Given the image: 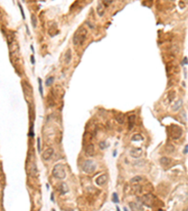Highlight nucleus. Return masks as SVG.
<instances>
[{
  "mask_svg": "<svg viewBox=\"0 0 188 211\" xmlns=\"http://www.w3.org/2000/svg\"><path fill=\"white\" fill-rule=\"evenodd\" d=\"M87 30L84 26H81L77 29V31L74 33L73 38V42L74 45H82L87 38Z\"/></svg>",
  "mask_w": 188,
  "mask_h": 211,
  "instance_id": "nucleus-1",
  "label": "nucleus"
},
{
  "mask_svg": "<svg viewBox=\"0 0 188 211\" xmlns=\"http://www.w3.org/2000/svg\"><path fill=\"white\" fill-rule=\"evenodd\" d=\"M52 175L54 177L57 178V179H64L66 177V171L64 166L62 164L55 165L53 170H52Z\"/></svg>",
  "mask_w": 188,
  "mask_h": 211,
  "instance_id": "nucleus-2",
  "label": "nucleus"
},
{
  "mask_svg": "<svg viewBox=\"0 0 188 211\" xmlns=\"http://www.w3.org/2000/svg\"><path fill=\"white\" fill-rule=\"evenodd\" d=\"M169 134L172 139L177 140V139L181 138V136L183 135V129L181 127L177 126V125H171L169 129Z\"/></svg>",
  "mask_w": 188,
  "mask_h": 211,
  "instance_id": "nucleus-3",
  "label": "nucleus"
},
{
  "mask_svg": "<svg viewBox=\"0 0 188 211\" xmlns=\"http://www.w3.org/2000/svg\"><path fill=\"white\" fill-rule=\"evenodd\" d=\"M82 169L85 173H89V175H91V173H94L95 169H96V165L94 163L92 160L90 159H87V160H85L82 164Z\"/></svg>",
  "mask_w": 188,
  "mask_h": 211,
  "instance_id": "nucleus-4",
  "label": "nucleus"
},
{
  "mask_svg": "<svg viewBox=\"0 0 188 211\" xmlns=\"http://www.w3.org/2000/svg\"><path fill=\"white\" fill-rule=\"evenodd\" d=\"M154 196L151 194H146L144 195V196H142V198H141V201H142V203H143L144 204H146V206H152V203L153 201H154Z\"/></svg>",
  "mask_w": 188,
  "mask_h": 211,
  "instance_id": "nucleus-5",
  "label": "nucleus"
},
{
  "mask_svg": "<svg viewBox=\"0 0 188 211\" xmlns=\"http://www.w3.org/2000/svg\"><path fill=\"white\" fill-rule=\"evenodd\" d=\"M107 180H108L107 175H106V173H103V175L100 176L96 179V184L98 186H103L106 182H107Z\"/></svg>",
  "mask_w": 188,
  "mask_h": 211,
  "instance_id": "nucleus-6",
  "label": "nucleus"
},
{
  "mask_svg": "<svg viewBox=\"0 0 188 211\" xmlns=\"http://www.w3.org/2000/svg\"><path fill=\"white\" fill-rule=\"evenodd\" d=\"M53 154H54V149L52 147L47 148L44 152L42 153V159H45V160H48V159H50L52 158Z\"/></svg>",
  "mask_w": 188,
  "mask_h": 211,
  "instance_id": "nucleus-7",
  "label": "nucleus"
},
{
  "mask_svg": "<svg viewBox=\"0 0 188 211\" xmlns=\"http://www.w3.org/2000/svg\"><path fill=\"white\" fill-rule=\"evenodd\" d=\"M130 155H131L133 158H136V159H137V158H139L142 155V149L141 148H133V149L131 150V152H130Z\"/></svg>",
  "mask_w": 188,
  "mask_h": 211,
  "instance_id": "nucleus-8",
  "label": "nucleus"
},
{
  "mask_svg": "<svg viewBox=\"0 0 188 211\" xmlns=\"http://www.w3.org/2000/svg\"><path fill=\"white\" fill-rule=\"evenodd\" d=\"M94 153H95V146H94V145L93 144H89L86 146V154L89 155V156H93Z\"/></svg>",
  "mask_w": 188,
  "mask_h": 211,
  "instance_id": "nucleus-9",
  "label": "nucleus"
},
{
  "mask_svg": "<svg viewBox=\"0 0 188 211\" xmlns=\"http://www.w3.org/2000/svg\"><path fill=\"white\" fill-rule=\"evenodd\" d=\"M58 190L60 191L61 194H65V193H67V192L69 191V188H68V186H67V184L64 182L61 183L58 187Z\"/></svg>",
  "mask_w": 188,
  "mask_h": 211,
  "instance_id": "nucleus-10",
  "label": "nucleus"
},
{
  "mask_svg": "<svg viewBox=\"0 0 188 211\" xmlns=\"http://www.w3.org/2000/svg\"><path fill=\"white\" fill-rule=\"evenodd\" d=\"M181 106H183V100H178V101H176V102L174 103V105L172 106V111H174V112H177L178 110H180L181 108Z\"/></svg>",
  "mask_w": 188,
  "mask_h": 211,
  "instance_id": "nucleus-11",
  "label": "nucleus"
},
{
  "mask_svg": "<svg viewBox=\"0 0 188 211\" xmlns=\"http://www.w3.org/2000/svg\"><path fill=\"white\" fill-rule=\"evenodd\" d=\"M134 122H136V115H131L128 117V128H129V129H133V127H134Z\"/></svg>",
  "mask_w": 188,
  "mask_h": 211,
  "instance_id": "nucleus-12",
  "label": "nucleus"
},
{
  "mask_svg": "<svg viewBox=\"0 0 188 211\" xmlns=\"http://www.w3.org/2000/svg\"><path fill=\"white\" fill-rule=\"evenodd\" d=\"M160 163L162 164L163 166L167 167L170 165V163H171V159H168V158H167V157H163L160 159Z\"/></svg>",
  "mask_w": 188,
  "mask_h": 211,
  "instance_id": "nucleus-13",
  "label": "nucleus"
},
{
  "mask_svg": "<svg viewBox=\"0 0 188 211\" xmlns=\"http://www.w3.org/2000/svg\"><path fill=\"white\" fill-rule=\"evenodd\" d=\"M64 60H65L66 64H69L72 60V51L70 49H68L66 52L65 55H64Z\"/></svg>",
  "mask_w": 188,
  "mask_h": 211,
  "instance_id": "nucleus-14",
  "label": "nucleus"
},
{
  "mask_svg": "<svg viewBox=\"0 0 188 211\" xmlns=\"http://www.w3.org/2000/svg\"><path fill=\"white\" fill-rule=\"evenodd\" d=\"M116 120L118 121V123H119V124H123V123H124V120H125L124 114H122V113H119V114L117 115V116H116Z\"/></svg>",
  "mask_w": 188,
  "mask_h": 211,
  "instance_id": "nucleus-15",
  "label": "nucleus"
},
{
  "mask_svg": "<svg viewBox=\"0 0 188 211\" xmlns=\"http://www.w3.org/2000/svg\"><path fill=\"white\" fill-rule=\"evenodd\" d=\"M144 138L143 136L140 135V134H134L133 137H132V141L133 142H141V141H143Z\"/></svg>",
  "mask_w": 188,
  "mask_h": 211,
  "instance_id": "nucleus-16",
  "label": "nucleus"
},
{
  "mask_svg": "<svg viewBox=\"0 0 188 211\" xmlns=\"http://www.w3.org/2000/svg\"><path fill=\"white\" fill-rule=\"evenodd\" d=\"M97 12H98V14L100 16H103V13H104V9H103V7L101 4H99L98 7H97Z\"/></svg>",
  "mask_w": 188,
  "mask_h": 211,
  "instance_id": "nucleus-17",
  "label": "nucleus"
},
{
  "mask_svg": "<svg viewBox=\"0 0 188 211\" xmlns=\"http://www.w3.org/2000/svg\"><path fill=\"white\" fill-rule=\"evenodd\" d=\"M38 82H39V91H40V94L42 95V97L43 96V88H42V82L40 78L38 79Z\"/></svg>",
  "mask_w": 188,
  "mask_h": 211,
  "instance_id": "nucleus-18",
  "label": "nucleus"
},
{
  "mask_svg": "<svg viewBox=\"0 0 188 211\" xmlns=\"http://www.w3.org/2000/svg\"><path fill=\"white\" fill-rule=\"evenodd\" d=\"M54 80H55V78L53 77V76H50L49 78H47V79H46L45 84H46V85H51V84L54 83Z\"/></svg>",
  "mask_w": 188,
  "mask_h": 211,
  "instance_id": "nucleus-19",
  "label": "nucleus"
},
{
  "mask_svg": "<svg viewBox=\"0 0 188 211\" xmlns=\"http://www.w3.org/2000/svg\"><path fill=\"white\" fill-rule=\"evenodd\" d=\"M112 201L115 203V204H119L120 203V200H119V197H118V194L116 192L113 193V197H112Z\"/></svg>",
  "mask_w": 188,
  "mask_h": 211,
  "instance_id": "nucleus-20",
  "label": "nucleus"
},
{
  "mask_svg": "<svg viewBox=\"0 0 188 211\" xmlns=\"http://www.w3.org/2000/svg\"><path fill=\"white\" fill-rule=\"evenodd\" d=\"M31 23H32L33 27L37 26V18H36L35 15H31Z\"/></svg>",
  "mask_w": 188,
  "mask_h": 211,
  "instance_id": "nucleus-21",
  "label": "nucleus"
},
{
  "mask_svg": "<svg viewBox=\"0 0 188 211\" xmlns=\"http://www.w3.org/2000/svg\"><path fill=\"white\" fill-rule=\"evenodd\" d=\"M140 180H142V177L141 176H134V178H132L131 182L134 184V183H138L140 182Z\"/></svg>",
  "mask_w": 188,
  "mask_h": 211,
  "instance_id": "nucleus-22",
  "label": "nucleus"
},
{
  "mask_svg": "<svg viewBox=\"0 0 188 211\" xmlns=\"http://www.w3.org/2000/svg\"><path fill=\"white\" fill-rule=\"evenodd\" d=\"M99 146H100L101 149H105V148L108 146V144H106V142L103 141V142H101V143L99 144Z\"/></svg>",
  "mask_w": 188,
  "mask_h": 211,
  "instance_id": "nucleus-23",
  "label": "nucleus"
},
{
  "mask_svg": "<svg viewBox=\"0 0 188 211\" xmlns=\"http://www.w3.org/2000/svg\"><path fill=\"white\" fill-rule=\"evenodd\" d=\"M37 147H38V151L40 152L42 148H40V137H38L37 138Z\"/></svg>",
  "mask_w": 188,
  "mask_h": 211,
  "instance_id": "nucleus-24",
  "label": "nucleus"
},
{
  "mask_svg": "<svg viewBox=\"0 0 188 211\" xmlns=\"http://www.w3.org/2000/svg\"><path fill=\"white\" fill-rule=\"evenodd\" d=\"M168 98H169V102L173 100L174 98H175V93H174V91H171L170 92V94L168 95Z\"/></svg>",
  "mask_w": 188,
  "mask_h": 211,
  "instance_id": "nucleus-25",
  "label": "nucleus"
},
{
  "mask_svg": "<svg viewBox=\"0 0 188 211\" xmlns=\"http://www.w3.org/2000/svg\"><path fill=\"white\" fill-rule=\"evenodd\" d=\"M18 6H19V8H20V10H21V13H22V16H23V19H26V16H25V13H24V9H23V7H22L21 3H18Z\"/></svg>",
  "mask_w": 188,
  "mask_h": 211,
  "instance_id": "nucleus-26",
  "label": "nucleus"
},
{
  "mask_svg": "<svg viewBox=\"0 0 188 211\" xmlns=\"http://www.w3.org/2000/svg\"><path fill=\"white\" fill-rule=\"evenodd\" d=\"M28 135L30 136V137H33V136H34V132H33V124H31V127H30V129H29V133H28Z\"/></svg>",
  "mask_w": 188,
  "mask_h": 211,
  "instance_id": "nucleus-27",
  "label": "nucleus"
},
{
  "mask_svg": "<svg viewBox=\"0 0 188 211\" xmlns=\"http://www.w3.org/2000/svg\"><path fill=\"white\" fill-rule=\"evenodd\" d=\"M112 3V1H108V0H104V1H103V4L105 5V6H108L109 4H111Z\"/></svg>",
  "mask_w": 188,
  "mask_h": 211,
  "instance_id": "nucleus-28",
  "label": "nucleus"
},
{
  "mask_svg": "<svg viewBox=\"0 0 188 211\" xmlns=\"http://www.w3.org/2000/svg\"><path fill=\"white\" fill-rule=\"evenodd\" d=\"M183 153H184V154H187L188 153V145H185V148H184V150H183Z\"/></svg>",
  "mask_w": 188,
  "mask_h": 211,
  "instance_id": "nucleus-29",
  "label": "nucleus"
},
{
  "mask_svg": "<svg viewBox=\"0 0 188 211\" xmlns=\"http://www.w3.org/2000/svg\"><path fill=\"white\" fill-rule=\"evenodd\" d=\"M30 59H31V63L35 64V58H34V55H31L30 56Z\"/></svg>",
  "mask_w": 188,
  "mask_h": 211,
  "instance_id": "nucleus-30",
  "label": "nucleus"
},
{
  "mask_svg": "<svg viewBox=\"0 0 188 211\" xmlns=\"http://www.w3.org/2000/svg\"><path fill=\"white\" fill-rule=\"evenodd\" d=\"M188 63V61H187V57H184V59H183V64H187Z\"/></svg>",
  "mask_w": 188,
  "mask_h": 211,
  "instance_id": "nucleus-31",
  "label": "nucleus"
},
{
  "mask_svg": "<svg viewBox=\"0 0 188 211\" xmlns=\"http://www.w3.org/2000/svg\"><path fill=\"white\" fill-rule=\"evenodd\" d=\"M51 200L52 201H54V193H52L51 194Z\"/></svg>",
  "mask_w": 188,
  "mask_h": 211,
  "instance_id": "nucleus-32",
  "label": "nucleus"
},
{
  "mask_svg": "<svg viewBox=\"0 0 188 211\" xmlns=\"http://www.w3.org/2000/svg\"><path fill=\"white\" fill-rule=\"evenodd\" d=\"M116 155H117V152L114 151V152H113V157H116Z\"/></svg>",
  "mask_w": 188,
  "mask_h": 211,
  "instance_id": "nucleus-33",
  "label": "nucleus"
},
{
  "mask_svg": "<svg viewBox=\"0 0 188 211\" xmlns=\"http://www.w3.org/2000/svg\"><path fill=\"white\" fill-rule=\"evenodd\" d=\"M30 49H31V51H32V52H34V48H33L32 45H31V46H30Z\"/></svg>",
  "mask_w": 188,
  "mask_h": 211,
  "instance_id": "nucleus-34",
  "label": "nucleus"
},
{
  "mask_svg": "<svg viewBox=\"0 0 188 211\" xmlns=\"http://www.w3.org/2000/svg\"><path fill=\"white\" fill-rule=\"evenodd\" d=\"M116 208H117V211H120V207H119L118 206H117V207H116Z\"/></svg>",
  "mask_w": 188,
  "mask_h": 211,
  "instance_id": "nucleus-35",
  "label": "nucleus"
},
{
  "mask_svg": "<svg viewBox=\"0 0 188 211\" xmlns=\"http://www.w3.org/2000/svg\"><path fill=\"white\" fill-rule=\"evenodd\" d=\"M124 211H128V209H127V207H124Z\"/></svg>",
  "mask_w": 188,
  "mask_h": 211,
  "instance_id": "nucleus-36",
  "label": "nucleus"
},
{
  "mask_svg": "<svg viewBox=\"0 0 188 211\" xmlns=\"http://www.w3.org/2000/svg\"><path fill=\"white\" fill-rule=\"evenodd\" d=\"M156 211H164V210H163V209H158V210H156Z\"/></svg>",
  "mask_w": 188,
  "mask_h": 211,
  "instance_id": "nucleus-37",
  "label": "nucleus"
},
{
  "mask_svg": "<svg viewBox=\"0 0 188 211\" xmlns=\"http://www.w3.org/2000/svg\"><path fill=\"white\" fill-rule=\"evenodd\" d=\"M52 211H56V210H55V209H52Z\"/></svg>",
  "mask_w": 188,
  "mask_h": 211,
  "instance_id": "nucleus-38",
  "label": "nucleus"
}]
</instances>
